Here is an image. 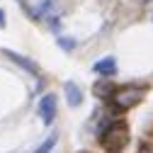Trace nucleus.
I'll return each mask as SVG.
<instances>
[{"label": "nucleus", "instance_id": "obj_1", "mask_svg": "<svg viewBox=\"0 0 153 153\" xmlns=\"http://www.w3.org/2000/svg\"><path fill=\"white\" fill-rule=\"evenodd\" d=\"M97 139H100V146H102L105 153H122L124 146L129 143V126L122 119L107 122L100 129V136Z\"/></svg>", "mask_w": 153, "mask_h": 153}, {"label": "nucleus", "instance_id": "obj_2", "mask_svg": "<svg viewBox=\"0 0 153 153\" xmlns=\"http://www.w3.org/2000/svg\"><path fill=\"white\" fill-rule=\"evenodd\" d=\"M143 97V88H136V85H126V88H117V92L112 95V107L117 112H126L131 107H136Z\"/></svg>", "mask_w": 153, "mask_h": 153}, {"label": "nucleus", "instance_id": "obj_3", "mask_svg": "<svg viewBox=\"0 0 153 153\" xmlns=\"http://www.w3.org/2000/svg\"><path fill=\"white\" fill-rule=\"evenodd\" d=\"M56 102H59V100H56L53 92H46L44 97L39 100V117H42V122H44L46 126L56 119Z\"/></svg>", "mask_w": 153, "mask_h": 153}, {"label": "nucleus", "instance_id": "obj_4", "mask_svg": "<svg viewBox=\"0 0 153 153\" xmlns=\"http://www.w3.org/2000/svg\"><path fill=\"white\" fill-rule=\"evenodd\" d=\"M92 71L97 75H102V78H109V75L117 73V61H114V56H105V59L92 63Z\"/></svg>", "mask_w": 153, "mask_h": 153}, {"label": "nucleus", "instance_id": "obj_5", "mask_svg": "<svg viewBox=\"0 0 153 153\" xmlns=\"http://www.w3.org/2000/svg\"><path fill=\"white\" fill-rule=\"evenodd\" d=\"M63 92H66V100H68L71 107H80L83 105V90L78 88V83H73V80L63 83Z\"/></svg>", "mask_w": 153, "mask_h": 153}, {"label": "nucleus", "instance_id": "obj_6", "mask_svg": "<svg viewBox=\"0 0 153 153\" xmlns=\"http://www.w3.org/2000/svg\"><path fill=\"white\" fill-rule=\"evenodd\" d=\"M92 92L97 95V97H102V100H112V95L117 92V88L112 85V80H109V78H100L97 83L92 85Z\"/></svg>", "mask_w": 153, "mask_h": 153}, {"label": "nucleus", "instance_id": "obj_7", "mask_svg": "<svg viewBox=\"0 0 153 153\" xmlns=\"http://www.w3.org/2000/svg\"><path fill=\"white\" fill-rule=\"evenodd\" d=\"M3 53L7 56V59H10V61H15L17 66H22V68H25L27 73H36V66H34V63H32L29 59H25V56H22V53H15V51H10V49H5Z\"/></svg>", "mask_w": 153, "mask_h": 153}, {"label": "nucleus", "instance_id": "obj_8", "mask_svg": "<svg viewBox=\"0 0 153 153\" xmlns=\"http://www.w3.org/2000/svg\"><path fill=\"white\" fill-rule=\"evenodd\" d=\"M51 7H53V0H36V5H34V10H32V15H34V17H44Z\"/></svg>", "mask_w": 153, "mask_h": 153}, {"label": "nucleus", "instance_id": "obj_9", "mask_svg": "<svg viewBox=\"0 0 153 153\" xmlns=\"http://www.w3.org/2000/svg\"><path fill=\"white\" fill-rule=\"evenodd\" d=\"M56 141H59V139H56V134H51V136H49L39 148H36L34 153H51V151H53V146H56Z\"/></svg>", "mask_w": 153, "mask_h": 153}, {"label": "nucleus", "instance_id": "obj_10", "mask_svg": "<svg viewBox=\"0 0 153 153\" xmlns=\"http://www.w3.org/2000/svg\"><path fill=\"white\" fill-rule=\"evenodd\" d=\"M59 46H61L63 51H71V49H75V39H68V36H59Z\"/></svg>", "mask_w": 153, "mask_h": 153}, {"label": "nucleus", "instance_id": "obj_11", "mask_svg": "<svg viewBox=\"0 0 153 153\" xmlns=\"http://www.w3.org/2000/svg\"><path fill=\"white\" fill-rule=\"evenodd\" d=\"M139 153H153V143H143V146L139 148Z\"/></svg>", "mask_w": 153, "mask_h": 153}, {"label": "nucleus", "instance_id": "obj_12", "mask_svg": "<svg viewBox=\"0 0 153 153\" xmlns=\"http://www.w3.org/2000/svg\"><path fill=\"white\" fill-rule=\"evenodd\" d=\"M5 27V10H0V29Z\"/></svg>", "mask_w": 153, "mask_h": 153}, {"label": "nucleus", "instance_id": "obj_13", "mask_svg": "<svg viewBox=\"0 0 153 153\" xmlns=\"http://www.w3.org/2000/svg\"><path fill=\"white\" fill-rule=\"evenodd\" d=\"M80 153H85V151H80Z\"/></svg>", "mask_w": 153, "mask_h": 153}]
</instances>
